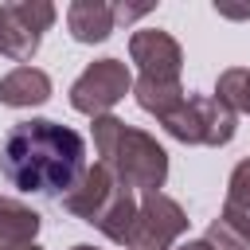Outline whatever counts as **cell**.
I'll list each match as a JSON object with an SVG mask.
<instances>
[{"label": "cell", "instance_id": "cell-1", "mask_svg": "<svg viewBox=\"0 0 250 250\" xmlns=\"http://www.w3.org/2000/svg\"><path fill=\"white\" fill-rule=\"evenodd\" d=\"M0 172L27 195L62 199L86 172V141L59 121H20L0 145Z\"/></svg>", "mask_w": 250, "mask_h": 250}, {"label": "cell", "instance_id": "cell-2", "mask_svg": "<svg viewBox=\"0 0 250 250\" xmlns=\"http://www.w3.org/2000/svg\"><path fill=\"white\" fill-rule=\"evenodd\" d=\"M94 148L102 156V164L117 176V184H125L129 191H160V184L168 180V152L141 129L117 121L113 113L94 117Z\"/></svg>", "mask_w": 250, "mask_h": 250}, {"label": "cell", "instance_id": "cell-3", "mask_svg": "<svg viewBox=\"0 0 250 250\" xmlns=\"http://www.w3.org/2000/svg\"><path fill=\"white\" fill-rule=\"evenodd\" d=\"M160 125L184 145L219 148V145H227L234 137V109L227 102H219L215 94H188Z\"/></svg>", "mask_w": 250, "mask_h": 250}, {"label": "cell", "instance_id": "cell-4", "mask_svg": "<svg viewBox=\"0 0 250 250\" xmlns=\"http://www.w3.org/2000/svg\"><path fill=\"white\" fill-rule=\"evenodd\" d=\"M55 23V4L47 0H12L0 4V55L27 66V59L39 51L43 31Z\"/></svg>", "mask_w": 250, "mask_h": 250}, {"label": "cell", "instance_id": "cell-5", "mask_svg": "<svg viewBox=\"0 0 250 250\" xmlns=\"http://www.w3.org/2000/svg\"><path fill=\"white\" fill-rule=\"evenodd\" d=\"M133 90V78H129V66L121 59H98L90 62L74 86H70V105L78 113H90V117H105L125 94Z\"/></svg>", "mask_w": 250, "mask_h": 250}, {"label": "cell", "instance_id": "cell-6", "mask_svg": "<svg viewBox=\"0 0 250 250\" xmlns=\"http://www.w3.org/2000/svg\"><path fill=\"white\" fill-rule=\"evenodd\" d=\"M184 230H188L184 207L164 191H148L141 195V215H137V227L125 250H172V242Z\"/></svg>", "mask_w": 250, "mask_h": 250}, {"label": "cell", "instance_id": "cell-7", "mask_svg": "<svg viewBox=\"0 0 250 250\" xmlns=\"http://www.w3.org/2000/svg\"><path fill=\"white\" fill-rule=\"evenodd\" d=\"M129 59L137 62L141 78L148 82H180V70H184V51L180 43L160 31V27H141L133 31L129 39Z\"/></svg>", "mask_w": 250, "mask_h": 250}, {"label": "cell", "instance_id": "cell-8", "mask_svg": "<svg viewBox=\"0 0 250 250\" xmlns=\"http://www.w3.org/2000/svg\"><path fill=\"white\" fill-rule=\"evenodd\" d=\"M117 191V176L98 160L94 168H86L82 172V180L62 195V207L74 215V219H82V223H94L102 211H105V203H109V195Z\"/></svg>", "mask_w": 250, "mask_h": 250}, {"label": "cell", "instance_id": "cell-9", "mask_svg": "<svg viewBox=\"0 0 250 250\" xmlns=\"http://www.w3.org/2000/svg\"><path fill=\"white\" fill-rule=\"evenodd\" d=\"M137 215H141V199L125 188V184H117V191L109 195V203H105V211L94 219V227L109 238V242H121V246H129V238H133V227H137Z\"/></svg>", "mask_w": 250, "mask_h": 250}, {"label": "cell", "instance_id": "cell-10", "mask_svg": "<svg viewBox=\"0 0 250 250\" xmlns=\"http://www.w3.org/2000/svg\"><path fill=\"white\" fill-rule=\"evenodd\" d=\"M66 27L78 43H102L117 27V20H113V8L102 0H74L66 8Z\"/></svg>", "mask_w": 250, "mask_h": 250}, {"label": "cell", "instance_id": "cell-11", "mask_svg": "<svg viewBox=\"0 0 250 250\" xmlns=\"http://www.w3.org/2000/svg\"><path fill=\"white\" fill-rule=\"evenodd\" d=\"M51 98V78L39 70V66H16L0 78V102L4 105H43Z\"/></svg>", "mask_w": 250, "mask_h": 250}, {"label": "cell", "instance_id": "cell-12", "mask_svg": "<svg viewBox=\"0 0 250 250\" xmlns=\"http://www.w3.org/2000/svg\"><path fill=\"white\" fill-rule=\"evenodd\" d=\"M35 234H39V215L31 207H23L20 199L0 195V250H20V246L35 242Z\"/></svg>", "mask_w": 250, "mask_h": 250}, {"label": "cell", "instance_id": "cell-13", "mask_svg": "<svg viewBox=\"0 0 250 250\" xmlns=\"http://www.w3.org/2000/svg\"><path fill=\"white\" fill-rule=\"evenodd\" d=\"M227 227H234L242 238H250V156L234 164L230 180H227V203L219 215Z\"/></svg>", "mask_w": 250, "mask_h": 250}, {"label": "cell", "instance_id": "cell-14", "mask_svg": "<svg viewBox=\"0 0 250 250\" xmlns=\"http://www.w3.org/2000/svg\"><path fill=\"white\" fill-rule=\"evenodd\" d=\"M133 94H137V105H141L145 113H152L156 121H164V117L188 98L180 82H148V78H137V82H133Z\"/></svg>", "mask_w": 250, "mask_h": 250}, {"label": "cell", "instance_id": "cell-15", "mask_svg": "<svg viewBox=\"0 0 250 250\" xmlns=\"http://www.w3.org/2000/svg\"><path fill=\"white\" fill-rule=\"evenodd\" d=\"M215 98L227 102L234 113H250V66H230L219 74Z\"/></svg>", "mask_w": 250, "mask_h": 250}, {"label": "cell", "instance_id": "cell-16", "mask_svg": "<svg viewBox=\"0 0 250 250\" xmlns=\"http://www.w3.org/2000/svg\"><path fill=\"white\" fill-rule=\"evenodd\" d=\"M203 242H207L211 250H250V238H242V234H238L234 227H227L223 219H215V223L207 227Z\"/></svg>", "mask_w": 250, "mask_h": 250}, {"label": "cell", "instance_id": "cell-17", "mask_svg": "<svg viewBox=\"0 0 250 250\" xmlns=\"http://www.w3.org/2000/svg\"><path fill=\"white\" fill-rule=\"evenodd\" d=\"M145 12H148V4H117V8H113V20H117V23H133V20H141Z\"/></svg>", "mask_w": 250, "mask_h": 250}, {"label": "cell", "instance_id": "cell-18", "mask_svg": "<svg viewBox=\"0 0 250 250\" xmlns=\"http://www.w3.org/2000/svg\"><path fill=\"white\" fill-rule=\"evenodd\" d=\"M215 12L219 16H227V20H250V4H215Z\"/></svg>", "mask_w": 250, "mask_h": 250}, {"label": "cell", "instance_id": "cell-19", "mask_svg": "<svg viewBox=\"0 0 250 250\" xmlns=\"http://www.w3.org/2000/svg\"><path fill=\"white\" fill-rule=\"evenodd\" d=\"M176 250H211L203 238H195V242H184V246H176Z\"/></svg>", "mask_w": 250, "mask_h": 250}, {"label": "cell", "instance_id": "cell-20", "mask_svg": "<svg viewBox=\"0 0 250 250\" xmlns=\"http://www.w3.org/2000/svg\"><path fill=\"white\" fill-rule=\"evenodd\" d=\"M20 250H39V246H35V242H27V246H20Z\"/></svg>", "mask_w": 250, "mask_h": 250}, {"label": "cell", "instance_id": "cell-21", "mask_svg": "<svg viewBox=\"0 0 250 250\" xmlns=\"http://www.w3.org/2000/svg\"><path fill=\"white\" fill-rule=\"evenodd\" d=\"M74 250H94V246H74Z\"/></svg>", "mask_w": 250, "mask_h": 250}]
</instances>
